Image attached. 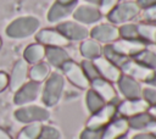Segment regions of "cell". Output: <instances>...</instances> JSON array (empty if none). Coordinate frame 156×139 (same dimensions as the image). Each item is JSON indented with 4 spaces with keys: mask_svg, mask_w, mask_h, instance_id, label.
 Returning a JSON list of instances; mask_svg holds the SVG:
<instances>
[{
    "mask_svg": "<svg viewBox=\"0 0 156 139\" xmlns=\"http://www.w3.org/2000/svg\"><path fill=\"white\" fill-rule=\"evenodd\" d=\"M135 2H136V5H138L140 9H143V10L156 5V0H136Z\"/></svg>",
    "mask_w": 156,
    "mask_h": 139,
    "instance_id": "obj_40",
    "label": "cell"
},
{
    "mask_svg": "<svg viewBox=\"0 0 156 139\" xmlns=\"http://www.w3.org/2000/svg\"><path fill=\"white\" fill-rule=\"evenodd\" d=\"M41 123L40 122H34V123H29L28 126H26L17 135L16 139H38L40 130H41Z\"/></svg>",
    "mask_w": 156,
    "mask_h": 139,
    "instance_id": "obj_29",
    "label": "cell"
},
{
    "mask_svg": "<svg viewBox=\"0 0 156 139\" xmlns=\"http://www.w3.org/2000/svg\"><path fill=\"white\" fill-rule=\"evenodd\" d=\"M129 126L128 119L124 117H115L105 128H104V135L102 139H117L122 135L128 134Z\"/></svg>",
    "mask_w": 156,
    "mask_h": 139,
    "instance_id": "obj_18",
    "label": "cell"
},
{
    "mask_svg": "<svg viewBox=\"0 0 156 139\" xmlns=\"http://www.w3.org/2000/svg\"><path fill=\"white\" fill-rule=\"evenodd\" d=\"M116 116L117 104H105L104 107H101L88 118L85 127L91 129H104Z\"/></svg>",
    "mask_w": 156,
    "mask_h": 139,
    "instance_id": "obj_5",
    "label": "cell"
},
{
    "mask_svg": "<svg viewBox=\"0 0 156 139\" xmlns=\"http://www.w3.org/2000/svg\"><path fill=\"white\" fill-rule=\"evenodd\" d=\"M73 18L78 22V23H83V24H91L98 22L101 18V13L99 11V9L96 6L93 5H80L77 6L74 9V11L72 12Z\"/></svg>",
    "mask_w": 156,
    "mask_h": 139,
    "instance_id": "obj_17",
    "label": "cell"
},
{
    "mask_svg": "<svg viewBox=\"0 0 156 139\" xmlns=\"http://www.w3.org/2000/svg\"><path fill=\"white\" fill-rule=\"evenodd\" d=\"M0 139H12L7 132H5L2 128H0Z\"/></svg>",
    "mask_w": 156,
    "mask_h": 139,
    "instance_id": "obj_44",
    "label": "cell"
},
{
    "mask_svg": "<svg viewBox=\"0 0 156 139\" xmlns=\"http://www.w3.org/2000/svg\"><path fill=\"white\" fill-rule=\"evenodd\" d=\"M56 30H58L65 38H67L69 41H82L84 39L88 38L89 32L88 29L78 23V22H73V21H65V22H60L56 27Z\"/></svg>",
    "mask_w": 156,
    "mask_h": 139,
    "instance_id": "obj_9",
    "label": "cell"
},
{
    "mask_svg": "<svg viewBox=\"0 0 156 139\" xmlns=\"http://www.w3.org/2000/svg\"><path fill=\"white\" fill-rule=\"evenodd\" d=\"M146 84H149V87H152V88H156V70H155V72H154V76H152V78L146 83Z\"/></svg>",
    "mask_w": 156,
    "mask_h": 139,
    "instance_id": "obj_42",
    "label": "cell"
},
{
    "mask_svg": "<svg viewBox=\"0 0 156 139\" xmlns=\"http://www.w3.org/2000/svg\"><path fill=\"white\" fill-rule=\"evenodd\" d=\"M63 74L66 76V78L77 88L79 89H89L90 88V82L87 78V76L84 74L80 65H78L77 62L68 60L62 67Z\"/></svg>",
    "mask_w": 156,
    "mask_h": 139,
    "instance_id": "obj_6",
    "label": "cell"
},
{
    "mask_svg": "<svg viewBox=\"0 0 156 139\" xmlns=\"http://www.w3.org/2000/svg\"><path fill=\"white\" fill-rule=\"evenodd\" d=\"M138 33L139 38L143 41H150L156 44V26L140 23L138 24Z\"/></svg>",
    "mask_w": 156,
    "mask_h": 139,
    "instance_id": "obj_30",
    "label": "cell"
},
{
    "mask_svg": "<svg viewBox=\"0 0 156 139\" xmlns=\"http://www.w3.org/2000/svg\"><path fill=\"white\" fill-rule=\"evenodd\" d=\"M63 88H65L63 76L58 72L50 73L49 77L46 78V82L41 93V101L44 102V105L48 107L55 106L62 96Z\"/></svg>",
    "mask_w": 156,
    "mask_h": 139,
    "instance_id": "obj_2",
    "label": "cell"
},
{
    "mask_svg": "<svg viewBox=\"0 0 156 139\" xmlns=\"http://www.w3.org/2000/svg\"><path fill=\"white\" fill-rule=\"evenodd\" d=\"M146 132H149V133H151L152 135H155L156 137V119H152L151 121V123L147 126V128L145 129Z\"/></svg>",
    "mask_w": 156,
    "mask_h": 139,
    "instance_id": "obj_41",
    "label": "cell"
},
{
    "mask_svg": "<svg viewBox=\"0 0 156 139\" xmlns=\"http://www.w3.org/2000/svg\"><path fill=\"white\" fill-rule=\"evenodd\" d=\"M140 7L135 1H124L118 4L108 15L107 18L112 24H123L134 17H136L140 12Z\"/></svg>",
    "mask_w": 156,
    "mask_h": 139,
    "instance_id": "obj_3",
    "label": "cell"
},
{
    "mask_svg": "<svg viewBox=\"0 0 156 139\" xmlns=\"http://www.w3.org/2000/svg\"><path fill=\"white\" fill-rule=\"evenodd\" d=\"M0 48H1V38H0Z\"/></svg>",
    "mask_w": 156,
    "mask_h": 139,
    "instance_id": "obj_48",
    "label": "cell"
},
{
    "mask_svg": "<svg viewBox=\"0 0 156 139\" xmlns=\"http://www.w3.org/2000/svg\"><path fill=\"white\" fill-rule=\"evenodd\" d=\"M149 104L143 99H126L123 101H121L117 105V113L121 117L124 118H129L133 117L135 115L143 113V112H147L149 110Z\"/></svg>",
    "mask_w": 156,
    "mask_h": 139,
    "instance_id": "obj_10",
    "label": "cell"
},
{
    "mask_svg": "<svg viewBox=\"0 0 156 139\" xmlns=\"http://www.w3.org/2000/svg\"><path fill=\"white\" fill-rule=\"evenodd\" d=\"M77 7V1L76 2H69V4H63L60 1H56L52 4L48 12V21L50 23H57L61 20L68 17L72 15L74 9Z\"/></svg>",
    "mask_w": 156,
    "mask_h": 139,
    "instance_id": "obj_20",
    "label": "cell"
},
{
    "mask_svg": "<svg viewBox=\"0 0 156 139\" xmlns=\"http://www.w3.org/2000/svg\"><path fill=\"white\" fill-rule=\"evenodd\" d=\"M134 61L144 65L145 67L147 68H151V70H156V54L147 50V49H144L143 51H140L139 54H136L135 56L132 57Z\"/></svg>",
    "mask_w": 156,
    "mask_h": 139,
    "instance_id": "obj_28",
    "label": "cell"
},
{
    "mask_svg": "<svg viewBox=\"0 0 156 139\" xmlns=\"http://www.w3.org/2000/svg\"><path fill=\"white\" fill-rule=\"evenodd\" d=\"M90 89L94 90L106 104H116L117 91L108 80L99 77L90 82Z\"/></svg>",
    "mask_w": 156,
    "mask_h": 139,
    "instance_id": "obj_15",
    "label": "cell"
},
{
    "mask_svg": "<svg viewBox=\"0 0 156 139\" xmlns=\"http://www.w3.org/2000/svg\"><path fill=\"white\" fill-rule=\"evenodd\" d=\"M79 50H80L82 56L85 60L94 61L95 59H98L102 55V46L100 45L99 41L91 39V38H87V39L82 40Z\"/></svg>",
    "mask_w": 156,
    "mask_h": 139,
    "instance_id": "obj_22",
    "label": "cell"
},
{
    "mask_svg": "<svg viewBox=\"0 0 156 139\" xmlns=\"http://www.w3.org/2000/svg\"><path fill=\"white\" fill-rule=\"evenodd\" d=\"M39 93H40V83H37L33 80L27 82L18 90H16L15 96H13V102L20 106L29 104L37 100Z\"/></svg>",
    "mask_w": 156,
    "mask_h": 139,
    "instance_id": "obj_13",
    "label": "cell"
},
{
    "mask_svg": "<svg viewBox=\"0 0 156 139\" xmlns=\"http://www.w3.org/2000/svg\"><path fill=\"white\" fill-rule=\"evenodd\" d=\"M143 18L146 22H156V5L145 9L143 12Z\"/></svg>",
    "mask_w": 156,
    "mask_h": 139,
    "instance_id": "obj_37",
    "label": "cell"
},
{
    "mask_svg": "<svg viewBox=\"0 0 156 139\" xmlns=\"http://www.w3.org/2000/svg\"><path fill=\"white\" fill-rule=\"evenodd\" d=\"M130 139H156V137L152 135L151 133L146 132V130H143V132H139V133L134 134Z\"/></svg>",
    "mask_w": 156,
    "mask_h": 139,
    "instance_id": "obj_39",
    "label": "cell"
},
{
    "mask_svg": "<svg viewBox=\"0 0 156 139\" xmlns=\"http://www.w3.org/2000/svg\"><path fill=\"white\" fill-rule=\"evenodd\" d=\"M112 46L118 54H121L126 57H129V59H132L133 56H135L136 54H139L140 51L146 49V44L141 39H135V40L118 39L115 43H112Z\"/></svg>",
    "mask_w": 156,
    "mask_h": 139,
    "instance_id": "obj_12",
    "label": "cell"
},
{
    "mask_svg": "<svg viewBox=\"0 0 156 139\" xmlns=\"http://www.w3.org/2000/svg\"><path fill=\"white\" fill-rule=\"evenodd\" d=\"M45 59L48 60L49 65L56 68H61L68 60H71L68 52L63 48H57V46H46Z\"/></svg>",
    "mask_w": 156,
    "mask_h": 139,
    "instance_id": "obj_21",
    "label": "cell"
},
{
    "mask_svg": "<svg viewBox=\"0 0 156 139\" xmlns=\"http://www.w3.org/2000/svg\"><path fill=\"white\" fill-rule=\"evenodd\" d=\"M119 0H101L100 1V5L98 6L99 11L101 15H108L117 5H118Z\"/></svg>",
    "mask_w": 156,
    "mask_h": 139,
    "instance_id": "obj_36",
    "label": "cell"
},
{
    "mask_svg": "<svg viewBox=\"0 0 156 139\" xmlns=\"http://www.w3.org/2000/svg\"><path fill=\"white\" fill-rule=\"evenodd\" d=\"M105 101L91 89H88L87 94H85V105L88 111L90 112V115L95 113L96 111H99L101 107L105 106Z\"/></svg>",
    "mask_w": 156,
    "mask_h": 139,
    "instance_id": "obj_27",
    "label": "cell"
},
{
    "mask_svg": "<svg viewBox=\"0 0 156 139\" xmlns=\"http://www.w3.org/2000/svg\"><path fill=\"white\" fill-rule=\"evenodd\" d=\"M28 76V63L24 60H18L12 70L11 76L9 77V85L12 91L18 90L27 79Z\"/></svg>",
    "mask_w": 156,
    "mask_h": 139,
    "instance_id": "obj_19",
    "label": "cell"
},
{
    "mask_svg": "<svg viewBox=\"0 0 156 139\" xmlns=\"http://www.w3.org/2000/svg\"><path fill=\"white\" fill-rule=\"evenodd\" d=\"M89 35L91 39L105 44H112L119 39L118 27H116L112 23H100L93 27L89 32Z\"/></svg>",
    "mask_w": 156,
    "mask_h": 139,
    "instance_id": "obj_8",
    "label": "cell"
},
{
    "mask_svg": "<svg viewBox=\"0 0 156 139\" xmlns=\"http://www.w3.org/2000/svg\"><path fill=\"white\" fill-rule=\"evenodd\" d=\"M60 2H63V4H69V2H76L77 0H57Z\"/></svg>",
    "mask_w": 156,
    "mask_h": 139,
    "instance_id": "obj_46",
    "label": "cell"
},
{
    "mask_svg": "<svg viewBox=\"0 0 156 139\" xmlns=\"http://www.w3.org/2000/svg\"><path fill=\"white\" fill-rule=\"evenodd\" d=\"M40 27V21L33 16H23L13 20L6 28V35L12 39H24L34 33Z\"/></svg>",
    "mask_w": 156,
    "mask_h": 139,
    "instance_id": "obj_1",
    "label": "cell"
},
{
    "mask_svg": "<svg viewBox=\"0 0 156 139\" xmlns=\"http://www.w3.org/2000/svg\"><path fill=\"white\" fill-rule=\"evenodd\" d=\"M121 71L123 74H127L132 78H134L135 80L138 82H144V83H147L152 76H154V72L155 70H151V68H147L145 67L144 65L134 61L133 59H128L121 67Z\"/></svg>",
    "mask_w": 156,
    "mask_h": 139,
    "instance_id": "obj_7",
    "label": "cell"
},
{
    "mask_svg": "<svg viewBox=\"0 0 156 139\" xmlns=\"http://www.w3.org/2000/svg\"><path fill=\"white\" fill-rule=\"evenodd\" d=\"M94 65H95L100 77L106 79V80H108L110 83H117L119 80L121 76L123 74L119 67H117L116 65L111 63L110 61H107L102 56L95 59L94 60Z\"/></svg>",
    "mask_w": 156,
    "mask_h": 139,
    "instance_id": "obj_14",
    "label": "cell"
},
{
    "mask_svg": "<svg viewBox=\"0 0 156 139\" xmlns=\"http://www.w3.org/2000/svg\"><path fill=\"white\" fill-rule=\"evenodd\" d=\"M50 74V66L45 62H39L33 65V67L29 70V77L33 82L40 83L45 80Z\"/></svg>",
    "mask_w": 156,
    "mask_h": 139,
    "instance_id": "obj_25",
    "label": "cell"
},
{
    "mask_svg": "<svg viewBox=\"0 0 156 139\" xmlns=\"http://www.w3.org/2000/svg\"><path fill=\"white\" fill-rule=\"evenodd\" d=\"M102 57H105L107 61H110L111 63L116 65V66L119 67V68H121L122 65L129 59V57H126V56L118 54V52L113 49L112 44H106V45L102 48Z\"/></svg>",
    "mask_w": 156,
    "mask_h": 139,
    "instance_id": "obj_26",
    "label": "cell"
},
{
    "mask_svg": "<svg viewBox=\"0 0 156 139\" xmlns=\"http://www.w3.org/2000/svg\"><path fill=\"white\" fill-rule=\"evenodd\" d=\"M85 1H87V2H89L90 5H93V6H96V7H98V6L100 5V1H101V0H85Z\"/></svg>",
    "mask_w": 156,
    "mask_h": 139,
    "instance_id": "obj_45",
    "label": "cell"
},
{
    "mask_svg": "<svg viewBox=\"0 0 156 139\" xmlns=\"http://www.w3.org/2000/svg\"><path fill=\"white\" fill-rule=\"evenodd\" d=\"M117 139H129V137H128V134H126V135H122V137H119Z\"/></svg>",
    "mask_w": 156,
    "mask_h": 139,
    "instance_id": "obj_47",
    "label": "cell"
},
{
    "mask_svg": "<svg viewBox=\"0 0 156 139\" xmlns=\"http://www.w3.org/2000/svg\"><path fill=\"white\" fill-rule=\"evenodd\" d=\"M60 130L52 126H43L38 139H60Z\"/></svg>",
    "mask_w": 156,
    "mask_h": 139,
    "instance_id": "obj_33",
    "label": "cell"
},
{
    "mask_svg": "<svg viewBox=\"0 0 156 139\" xmlns=\"http://www.w3.org/2000/svg\"><path fill=\"white\" fill-rule=\"evenodd\" d=\"M141 98L149 104V106H155L156 105V88L145 87L141 90Z\"/></svg>",
    "mask_w": 156,
    "mask_h": 139,
    "instance_id": "obj_35",
    "label": "cell"
},
{
    "mask_svg": "<svg viewBox=\"0 0 156 139\" xmlns=\"http://www.w3.org/2000/svg\"><path fill=\"white\" fill-rule=\"evenodd\" d=\"M37 41L41 45L46 46H57V48H63L67 46L69 44V40L67 38H65L58 30L56 29H50V28H45V29H40L37 35Z\"/></svg>",
    "mask_w": 156,
    "mask_h": 139,
    "instance_id": "obj_11",
    "label": "cell"
},
{
    "mask_svg": "<svg viewBox=\"0 0 156 139\" xmlns=\"http://www.w3.org/2000/svg\"><path fill=\"white\" fill-rule=\"evenodd\" d=\"M127 119H128L129 129H134V130H145L154 118L150 116L149 112H143V113L135 115V116H133V117H129V118H127Z\"/></svg>",
    "mask_w": 156,
    "mask_h": 139,
    "instance_id": "obj_24",
    "label": "cell"
},
{
    "mask_svg": "<svg viewBox=\"0 0 156 139\" xmlns=\"http://www.w3.org/2000/svg\"><path fill=\"white\" fill-rule=\"evenodd\" d=\"M23 57H24L23 60L27 63H32V65L39 63L41 62L43 59H45V46L39 43L30 44L23 51Z\"/></svg>",
    "mask_w": 156,
    "mask_h": 139,
    "instance_id": "obj_23",
    "label": "cell"
},
{
    "mask_svg": "<svg viewBox=\"0 0 156 139\" xmlns=\"http://www.w3.org/2000/svg\"><path fill=\"white\" fill-rule=\"evenodd\" d=\"M104 129H91V128H84L80 132L79 139H102Z\"/></svg>",
    "mask_w": 156,
    "mask_h": 139,
    "instance_id": "obj_34",
    "label": "cell"
},
{
    "mask_svg": "<svg viewBox=\"0 0 156 139\" xmlns=\"http://www.w3.org/2000/svg\"><path fill=\"white\" fill-rule=\"evenodd\" d=\"M80 67H82L84 74L87 76V78L89 79V82H91V80H94V79L100 77V74H99V72H98V70H96V67L94 65V61L84 59L82 61V63H80Z\"/></svg>",
    "mask_w": 156,
    "mask_h": 139,
    "instance_id": "obj_32",
    "label": "cell"
},
{
    "mask_svg": "<svg viewBox=\"0 0 156 139\" xmlns=\"http://www.w3.org/2000/svg\"><path fill=\"white\" fill-rule=\"evenodd\" d=\"M117 87L119 93L126 98V99H139L141 98V85L140 82L135 80L134 78L122 74L119 80L117 82Z\"/></svg>",
    "mask_w": 156,
    "mask_h": 139,
    "instance_id": "obj_16",
    "label": "cell"
},
{
    "mask_svg": "<svg viewBox=\"0 0 156 139\" xmlns=\"http://www.w3.org/2000/svg\"><path fill=\"white\" fill-rule=\"evenodd\" d=\"M9 87V76L5 72L0 71V93Z\"/></svg>",
    "mask_w": 156,
    "mask_h": 139,
    "instance_id": "obj_38",
    "label": "cell"
},
{
    "mask_svg": "<svg viewBox=\"0 0 156 139\" xmlns=\"http://www.w3.org/2000/svg\"><path fill=\"white\" fill-rule=\"evenodd\" d=\"M147 112L150 113V116H151L154 119H156V105H155V106H150L149 110H147Z\"/></svg>",
    "mask_w": 156,
    "mask_h": 139,
    "instance_id": "obj_43",
    "label": "cell"
},
{
    "mask_svg": "<svg viewBox=\"0 0 156 139\" xmlns=\"http://www.w3.org/2000/svg\"><path fill=\"white\" fill-rule=\"evenodd\" d=\"M119 33V39H140L139 33H138V24L135 23H123L118 28Z\"/></svg>",
    "mask_w": 156,
    "mask_h": 139,
    "instance_id": "obj_31",
    "label": "cell"
},
{
    "mask_svg": "<svg viewBox=\"0 0 156 139\" xmlns=\"http://www.w3.org/2000/svg\"><path fill=\"white\" fill-rule=\"evenodd\" d=\"M15 118L21 123H34V122H44L49 119L50 112L48 109L38 106V105H30V106H23L15 111L13 113Z\"/></svg>",
    "mask_w": 156,
    "mask_h": 139,
    "instance_id": "obj_4",
    "label": "cell"
}]
</instances>
